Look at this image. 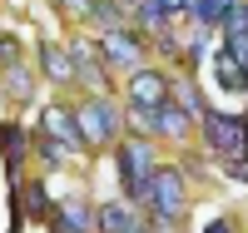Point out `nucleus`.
<instances>
[{"label":"nucleus","instance_id":"nucleus-8","mask_svg":"<svg viewBox=\"0 0 248 233\" xmlns=\"http://www.w3.org/2000/svg\"><path fill=\"white\" fill-rule=\"evenodd\" d=\"M25 149H30L25 124L5 119V124H0V154H5V174H10V184H20V164H25Z\"/></svg>","mask_w":248,"mask_h":233},{"label":"nucleus","instance_id":"nucleus-16","mask_svg":"<svg viewBox=\"0 0 248 233\" xmlns=\"http://www.w3.org/2000/svg\"><path fill=\"white\" fill-rule=\"evenodd\" d=\"M233 40H248V0H238L223 15V45H233Z\"/></svg>","mask_w":248,"mask_h":233},{"label":"nucleus","instance_id":"nucleus-19","mask_svg":"<svg viewBox=\"0 0 248 233\" xmlns=\"http://www.w3.org/2000/svg\"><path fill=\"white\" fill-rule=\"evenodd\" d=\"M90 20H94V25H105V30H119V5H114V0H94V10H90Z\"/></svg>","mask_w":248,"mask_h":233},{"label":"nucleus","instance_id":"nucleus-11","mask_svg":"<svg viewBox=\"0 0 248 233\" xmlns=\"http://www.w3.org/2000/svg\"><path fill=\"white\" fill-rule=\"evenodd\" d=\"M40 70H45L55 84H70L79 65H75V55H70V50H60V45H40Z\"/></svg>","mask_w":248,"mask_h":233},{"label":"nucleus","instance_id":"nucleus-23","mask_svg":"<svg viewBox=\"0 0 248 233\" xmlns=\"http://www.w3.org/2000/svg\"><path fill=\"white\" fill-rule=\"evenodd\" d=\"M164 10L179 20V15H189V10H194V0H164Z\"/></svg>","mask_w":248,"mask_h":233},{"label":"nucleus","instance_id":"nucleus-3","mask_svg":"<svg viewBox=\"0 0 248 233\" xmlns=\"http://www.w3.org/2000/svg\"><path fill=\"white\" fill-rule=\"evenodd\" d=\"M75 114H79V129H85V144H90V149H105V144L119 139V124H124V119H119V109H114L109 99L94 94V99L79 104Z\"/></svg>","mask_w":248,"mask_h":233},{"label":"nucleus","instance_id":"nucleus-12","mask_svg":"<svg viewBox=\"0 0 248 233\" xmlns=\"http://www.w3.org/2000/svg\"><path fill=\"white\" fill-rule=\"evenodd\" d=\"M214 79L223 84V90H248V70L238 65V55H233L229 45L214 55Z\"/></svg>","mask_w":248,"mask_h":233},{"label":"nucleus","instance_id":"nucleus-25","mask_svg":"<svg viewBox=\"0 0 248 233\" xmlns=\"http://www.w3.org/2000/svg\"><path fill=\"white\" fill-rule=\"evenodd\" d=\"M129 233H154V228H139V223H134V228H129Z\"/></svg>","mask_w":248,"mask_h":233},{"label":"nucleus","instance_id":"nucleus-2","mask_svg":"<svg viewBox=\"0 0 248 233\" xmlns=\"http://www.w3.org/2000/svg\"><path fill=\"white\" fill-rule=\"evenodd\" d=\"M154 149L144 139H124L119 144V179H124V194L129 199H144V188H149V179H154Z\"/></svg>","mask_w":248,"mask_h":233},{"label":"nucleus","instance_id":"nucleus-14","mask_svg":"<svg viewBox=\"0 0 248 233\" xmlns=\"http://www.w3.org/2000/svg\"><path fill=\"white\" fill-rule=\"evenodd\" d=\"M233 5H238V0H194L189 20H194V25H203V30H223V15H229Z\"/></svg>","mask_w":248,"mask_h":233},{"label":"nucleus","instance_id":"nucleus-1","mask_svg":"<svg viewBox=\"0 0 248 233\" xmlns=\"http://www.w3.org/2000/svg\"><path fill=\"white\" fill-rule=\"evenodd\" d=\"M144 208H149V218H184V174L174 164H159L149 188H144Z\"/></svg>","mask_w":248,"mask_h":233},{"label":"nucleus","instance_id":"nucleus-20","mask_svg":"<svg viewBox=\"0 0 248 233\" xmlns=\"http://www.w3.org/2000/svg\"><path fill=\"white\" fill-rule=\"evenodd\" d=\"M179 104H184V109H189L194 119H203V114H209V109H203V99H199V90H194V84H179Z\"/></svg>","mask_w":248,"mask_h":233},{"label":"nucleus","instance_id":"nucleus-21","mask_svg":"<svg viewBox=\"0 0 248 233\" xmlns=\"http://www.w3.org/2000/svg\"><path fill=\"white\" fill-rule=\"evenodd\" d=\"M15 60H20V40L15 35H0V70H10Z\"/></svg>","mask_w":248,"mask_h":233},{"label":"nucleus","instance_id":"nucleus-18","mask_svg":"<svg viewBox=\"0 0 248 233\" xmlns=\"http://www.w3.org/2000/svg\"><path fill=\"white\" fill-rule=\"evenodd\" d=\"M25 214L30 218H50V199H45L40 184H25Z\"/></svg>","mask_w":248,"mask_h":233},{"label":"nucleus","instance_id":"nucleus-4","mask_svg":"<svg viewBox=\"0 0 248 233\" xmlns=\"http://www.w3.org/2000/svg\"><path fill=\"white\" fill-rule=\"evenodd\" d=\"M144 30H105V40L94 45V55H99V65H114V70H139L144 65Z\"/></svg>","mask_w":248,"mask_h":233},{"label":"nucleus","instance_id":"nucleus-22","mask_svg":"<svg viewBox=\"0 0 248 233\" xmlns=\"http://www.w3.org/2000/svg\"><path fill=\"white\" fill-rule=\"evenodd\" d=\"M60 10H70V15H90L94 0H60Z\"/></svg>","mask_w":248,"mask_h":233},{"label":"nucleus","instance_id":"nucleus-13","mask_svg":"<svg viewBox=\"0 0 248 233\" xmlns=\"http://www.w3.org/2000/svg\"><path fill=\"white\" fill-rule=\"evenodd\" d=\"M169 10H164V0H134V25L144 35H159V30H169Z\"/></svg>","mask_w":248,"mask_h":233},{"label":"nucleus","instance_id":"nucleus-17","mask_svg":"<svg viewBox=\"0 0 248 233\" xmlns=\"http://www.w3.org/2000/svg\"><path fill=\"white\" fill-rule=\"evenodd\" d=\"M5 90H10L15 99H30V90H35V84H30V70L20 65V60H15V65L5 70Z\"/></svg>","mask_w":248,"mask_h":233},{"label":"nucleus","instance_id":"nucleus-24","mask_svg":"<svg viewBox=\"0 0 248 233\" xmlns=\"http://www.w3.org/2000/svg\"><path fill=\"white\" fill-rule=\"evenodd\" d=\"M203 233H233V223H229V218H214V223L203 228Z\"/></svg>","mask_w":248,"mask_h":233},{"label":"nucleus","instance_id":"nucleus-15","mask_svg":"<svg viewBox=\"0 0 248 233\" xmlns=\"http://www.w3.org/2000/svg\"><path fill=\"white\" fill-rule=\"evenodd\" d=\"M94 228H99V233H129V228H134L129 203H105V208L94 214Z\"/></svg>","mask_w":248,"mask_h":233},{"label":"nucleus","instance_id":"nucleus-6","mask_svg":"<svg viewBox=\"0 0 248 233\" xmlns=\"http://www.w3.org/2000/svg\"><path fill=\"white\" fill-rule=\"evenodd\" d=\"M129 104H144V109H159V104H169V79L159 70H129Z\"/></svg>","mask_w":248,"mask_h":233},{"label":"nucleus","instance_id":"nucleus-7","mask_svg":"<svg viewBox=\"0 0 248 233\" xmlns=\"http://www.w3.org/2000/svg\"><path fill=\"white\" fill-rule=\"evenodd\" d=\"M45 134L60 139L70 154L90 149V144H85V129H79V114H75V109H60V104H55V109H45Z\"/></svg>","mask_w":248,"mask_h":233},{"label":"nucleus","instance_id":"nucleus-9","mask_svg":"<svg viewBox=\"0 0 248 233\" xmlns=\"http://www.w3.org/2000/svg\"><path fill=\"white\" fill-rule=\"evenodd\" d=\"M90 223H94V214H90L79 199H65V203L50 214V228H55V233H90Z\"/></svg>","mask_w":248,"mask_h":233},{"label":"nucleus","instance_id":"nucleus-10","mask_svg":"<svg viewBox=\"0 0 248 233\" xmlns=\"http://www.w3.org/2000/svg\"><path fill=\"white\" fill-rule=\"evenodd\" d=\"M189 124H194V114L184 109L179 99H169V104H159V109H154V134H169V139H184V134H189Z\"/></svg>","mask_w":248,"mask_h":233},{"label":"nucleus","instance_id":"nucleus-5","mask_svg":"<svg viewBox=\"0 0 248 233\" xmlns=\"http://www.w3.org/2000/svg\"><path fill=\"white\" fill-rule=\"evenodd\" d=\"M199 124H203V139H209L214 154H223V159L248 154V124H243L238 114H214V109H209Z\"/></svg>","mask_w":248,"mask_h":233}]
</instances>
